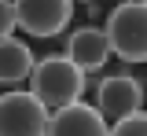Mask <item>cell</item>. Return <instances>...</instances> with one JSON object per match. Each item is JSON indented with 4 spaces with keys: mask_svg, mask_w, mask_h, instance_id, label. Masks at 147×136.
<instances>
[{
    "mask_svg": "<svg viewBox=\"0 0 147 136\" xmlns=\"http://www.w3.org/2000/svg\"><path fill=\"white\" fill-rule=\"evenodd\" d=\"M96 107L107 121H121L144 110V85L129 74H114L96 88Z\"/></svg>",
    "mask_w": 147,
    "mask_h": 136,
    "instance_id": "cell-5",
    "label": "cell"
},
{
    "mask_svg": "<svg viewBox=\"0 0 147 136\" xmlns=\"http://www.w3.org/2000/svg\"><path fill=\"white\" fill-rule=\"evenodd\" d=\"M18 30L30 37H55L70 26L74 0H15Z\"/></svg>",
    "mask_w": 147,
    "mask_h": 136,
    "instance_id": "cell-4",
    "label": "cell"
},
{
    "mask_svg": "<svg viewBox=\"0 0 147 136\" xmlns=\"http://www.w3.org/2000/svg\"><path fill=\"white\" fill-rule=\"evenodd\" d=\"M125 4H147V0H125Z\"/></svg>",
    "mask_w": 147,
    "mask_h": 136,
    "instance_id": "cell-11",
    "label": "cell"
},
{
    "mask_svg": "<svg viewBox=\"0 0 147 136\" xmlns=\"http://www.w3.org/2000/svg\"><path fill=\"white\" fill-rule=\"evenodd\" d=\"M15 26H18V7H15V0H0V40L15 37Z\"/></svg>",
    "mask_w": 147,
    "mask_h": 136,
    "instance_id": "cell-10",
    "label": "cell"
},
{
    "mask_svg": "<svg viewBox=\"0 0 147 136\" xmlns=\"http://www.w3.org/2000/svg\"><path fill=\"white\" fill-rule=\"evenodd\" d=\"M30 92L55 114V110H63L70 103H81V96H85V70L70 55H44L33 66Z\"/></svg>",
    "mask_w": 147,
    "mask_h": 136,
    "instance_id": "cell-1",
    "label": "cell"
},
{
    "mask_svg": "<svg viewBox=\"0 0 147 136\" xmlns=\"http://www.w3.org/2000/svg\"><path fill=\"white\" fill-rule=\"evenodd\" d=\"M52 129V110L33 96L7 88L0 96V136H48Z\"/></svg>",
    "mask_w": 147,
    "mask_h": 136,
    "instance_id": "cell-3",
    "label": "cell"
},
{
    "mask_svg": "<svg viewBox=\"0 0 147 136\" xmlns=\"http://www.w3.org/2000/svg\"><path fill=\"white\" fill-rule=\"evenodd\" d=\"M107 40L125 63H147V4H118L107 15Z\"/></svg>",
    "mask_w": 147,
    "mask_h": 136,
    "instance_id": "cell-2",
    "label": "cell"
},
{
    "mask_svg": "<svg viewBox=\"0 0 147 136\" xmlns=\"http://www.w3.org/2000/svg\"><path fill=\"white\" fill-rule=\"evenodd\" d=\"M48 136H110V125H107V118L99 114V107L70 103V107L52 114Z\"/></svg>",
    "mask_w": 147,
    "mask_h": 136,
    "instance_id": "cell-6",
    "label": "cell"
},
{
    "mask_svg": "<svg viewBox=\"0 0 147 136\" xmlns=\"http://www.w3.org/2000/svg\"><path fill=\"white\" fill-rule=\"evenodd\" d=\"M110 136H147V110L114 121V125H110Z\"/></svg>",
    "mask_w": 147,
    "mask_h": 136,
    "instance_id": "cell-9",
    "label": "cell"
},
{
    "mask_svg": "<svg viewBox=\"0 0 147 136\" xmlns=\"http://www.w3.org/2000/svg\"><path fill=\"white\" fill-rule=\"evenodd\" d=\"M63 55H70L88 74V70H103L107 66V59L114 55V48H110V40H107V30L81 26V30H74L70 37H66V52Z\"/></svg>",
    "mask_w": 147,
    "mask_h": 136,
    "instance_id": "cell-7",
    "label": "cell"
},
{
    "mask_svg": "<svg viewBox=\"0 0 147 136\" xmlns=\"http://www.w3.org/2000/svg\"><path fill=\"white\" fill-rule=\"evenodd\" d=\"M33 66L37 63L22 40H15V37L0 40V81H4V88H18L22 81H30Z\"/></svg>",
    "mask_w": 147,
    "mask_h": 136,
    "instance_id": "cell-8",
    "label": "cell"
}]
</instances>
